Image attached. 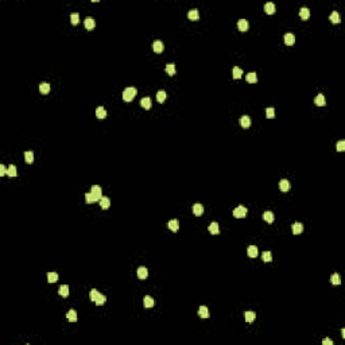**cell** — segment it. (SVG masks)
I'll return each mask as SVG.
<instances>
[{"label": "cell", "instance_id": "6da1fadb", "mask_svg": "<svg viewBox=\"0 0 345 345\" xmlns=\"http://www.w3.org/2000/svg\"><path fill=\"white\" fill-rule=\"evenodd\" d=\"M135 96H136V89L132 86L124 89V92H123V100L124 101H132Z\"/></svg>", "mask_w": 345, "mask_h": 345}, {"label": "cell", "instance_id": "7a4b0ae2", "mask_svg": "<svg viewBox=\"0 0 345 345\" xmlns=\"http://www.w3.org/2000/svg\"><path fill=\"white\" fill-rule=\"evenodd\" d=\"M245 214H247V209H245L244 206H237V208L233 210V216H235L236 218H243V217H245Z\"/></svg>", "mask_w": 345, "mask_h": 345}, {"label": "cell", "instance_id": "3957f363", "mask_svg": "<svg viewBox=\"0 0 345 345\" xmlns=\"http://www.w3.org/2000/svg\"><path fill=\"white\" fill-rule=\"evenodd\" d=\"M251 123H252V120H251V117L247 116V115H244V116L240 117V125L243 127V128H248V127L251 125Z\"/></svg>", "mask_w": 345, "mask_h": 345}, {"label": "cell", "instance_id": "277c9868", "mask_svg": "<svg viewBox=\"0 0 345 345\" xmlns=\"http://www.w3.org/2000/svg\"><path fill=\"white\" fill-rule=\"evenodd\" d=\"M153 49L155 53H162L163 50H165V45H163L162 41H155V42L153 43Z\"/></svg>", "mask_w": 345, "mask_h": 345}, {"label": "cell", "instance_id": "5b68a950", "mask_svg": "<svg viewBox=\"0 0 345 345\" xmlns=\"http://www.w3.org/2000/svg\"><path fill=\"white\" fill-rule=\"evenodd\" d=\"M167 226H169V229L170 231H173V232H177L178 229H179V221L178 220H170L169 221V224H167Z\"/></svg>", "mask_w": 345, "mask_h": 345}, {"label": "cell", "instance_id": "8992f818", "mask_svg": "<svg viewBox=\"0 0 345 345\" xmlns=\"http://www.w3.org/2000/svg\"><path fill=\"white\" fill-rule=\"evenodd\" d=\"M84 25H85L86 30H93V28H95V26H96V22H95V19H93V18H90V16H89V18L85 19Z\"/></svg>", "mask_w": 345, "mask_h": 345}, {"label": "cell", "instance_id": "52a82bcc", "mask_svg": "<svg viewBox=\"0 0 345 345\" xmlns=\"http://www.w3.org/2000/svg\"><path fill=\"white\" fill-rule=\"evenodd\" d=\"M284 43H286L287 46H293L294 43H295V37H294L291 33H287L286 35H284Z\"/></svg>", "mask_w": 345, "mask_h": 345}, {"label": "cell", "instance_id": "ba28073f", "mask_svg": "<svg viewBox=\"0 0 345 345\" xmlns=\"http://www.w3.org/2000/svg\"><path fill=\"white\" fill-rule=\"evenodd\" d=\"M248 26H250L248 25V20H245V19H240V20L237 22V28L240 31H243V33L248 30Z\"/></svg>", "mask_w": 345, "mask_h": 345}, {"label": "cell", "instance_id": "9c48e42d", "mask_svg": "<svg viewBox=\"0 0 345 345\" xmlns=\"http://www.w3.org/2000/svg\"><path fill=\"white\" fill-rule=\"evenodd\" d=\"M90 192L93 193V194L97 197L98 201H100L101 197H103V195H101V193H103V189H101L100 186H97V185H93V186H92V189H90Z\"/></svg>", "mask_w": 345, "mask_h": 345}, {"label": "cell", "instance_id": "30bf717a", "mask_svg": "<svg viewBox=\"0 0 345 345\" xmlns=\"http://www.w3.org/2000/svg\"><path fill=\"white\" fill-rule=\"evenodd\" d=\"M314 103H315V105H318V107H324V105L326 104V100H325V96L322 95V93H320V95H317V97H315Z\"/></svg>", "mask_w": 345, "mask_h": 345}, {"label": "cell", "instance_id": "8fae6325", "mask_svg": "<svg viewBox=\"0 0 345 345\" xmlns=\"http://www.w3.org/2000/svg\"><path fill=\"white\" fill-rule=\"evenodd\" d=\"M247 254L250 257H256L257 254H259V251H257V247H255V245H250V247L247 248Z\"/></svg>", "mask_w": 345, "mask_h": 345}, {"label": "cell", "instance_id": "7c38bea8", "mask_svg": "<svg viewBox=\"0 0 345 345\" xmlns=\"http://www.w3.org/2000/svg\"><path fill=\"white\" fill-rule=\"evenodd\" d=\"M193 213H194V216H201L204 213V206L201 204H194L193 205Z\"/></svg>", "mask_w": 345, "mask_h": 345}, {"label": "cell", "instance_id": "4fadbf2b", "mask_svg": "<svg viewBox=\"0 0 345 345\" xmlns=\"http://www.w3.org/2000/svg\"><path fill=\"white\" fill-rule=\"evenodd\" d=\"M198 315L201 318H209V310H208V307L206 306H200V309H198Z\"/></svg>", "mask_w": 345, "mask_h": 345}, {"label": "cell", "instance_id": "5bb4252c", "mask_svg": "<svg viewBox=\"0 0 345 345\" xmlns=\"http://www.w3.org/2000/svg\"><path fill=\"white\" fill-rule=\"evenodd\" d=\"M263 220L267 221L268 224L274 223V220H275L274 213H272V212H264V213H263Z\"/></svg>", "mask_w": 345, "mask_h": 345}, {"label": "cell", "instance_id": "9a60e30c", "mask_svg": "<svg viewBox=\"0 0 345 345\" xmlns=\"http://www.w3.org/2000/svg\"><path fill=\"white\" fill-rule=\"evenodd\" d=\"M96 116H97V119H100V120L105 119V116H107V111H105L103 107H97V109H96Z\"/></svg>", "mask_w": 345, "mask_h": 345}, {"label": "cell", "instance_id": "2e32d148", "mask_svg": "<svg viewBox=\"0 0 345 345\" xmlns=\"http://www.w3.org/2000/svg\"><path fill=\"white\" fill-rule=\"evenodd\" d=\"M147 275H148V271H147L146 267H139L137 268V278L139 279H146Z\"/></svg>", "mask_w": 345, "mask_h": 345}, {"label": "cell", "instance_id": "e0dca14e", "mask_svg": "<svg viewBox=\"0 0 345 345\" xmlns=\"http://www.w3.org/2000/svg\"><path fill=\"white\" fill-rule=\"evenodd\" d=\"M98 202H100V206L103 209H108L111 206V200L108 197H101V200Z\"/></svg>", "mask_w": 345, "mask_h": 345}, {"label": "cell", "instance_id": "ac0fdd59", "mask_svg": "<svg viewBox=\"0 0 345 345\" xmlns=\"http://www.w3.org/2000/svg\"><path fill=\"white\" fill-rule=\"evenodd\" d=\"M140 105H142V108H144V109H150L151 108V98L150 97H143L140 100Z\"/></svg>", "mask_w": 345, "mask_h": 345}, {"label": "cell", "instance_id": "d6986e66", "mask_svg": "<svg viewBox=\"0 0 345 345\" xmlns=\"http://www.w3.org/2000/svg\"><path fill=\"white\" fill-rule=\"evenodd\" d=\"M303 231V225L301 223H294L293 224V233L294 235H299V233H302Z\"/></svg>", "mask_w": 345, "mask_h": 345}, {"label": "cell", "instance_id": "ffe728a7", "mask_svg": "<svg viewBox=\"0 0 345 345\" xmlns=\"http://www.w3.org/2000/svg\"><path fill=\"white\" fill-rule=\"evenodd\" d=\"M66 318L70 321V322H76V321H77V313H76V310L70 309V310L66 313Z\"/></svg>", "mask_w": 345, "mask_h": 345}, {"label": "cell", "instance_id": "44dd1931", "mask_svg": "<svg viewBox=\"0 0 345 345\" xmlns=\"http://www.w3.org/2000/svg\"><path fill=\"white\" fill-rule=\"evenodd\" d=\"M85 201H86V204H93V202L98 201V200H97V197L90 192V193H86L85 194Z\"/></svg>", "mask_w": 345, "mask_h": 345}, {"label": "cell", "instance_id": "7402d4cb", "mask_svg": "<svg viewBox=\"0 0 345 345\" xmlns=\"http://www.w3.org/2000/svg\"><path fill=\"white\" fill-rule=\"evenodd\" d=\"M264 11H266L268 15L275 14V4L274 3H266L264 4Z\"/></svg>", "mask_w": 345, "mask_h": 345}, {"label": "cell", "instance_id": "603a6c76", "mask_svg": "<svg viewBox=\"0 0 345 345\" xmlns=\"http://www.w3.org/2000/svg\"><path fill=\"white\" fill-rule=\"evenodd\" d=\"M59 295L64 297V298H66L67 295H69V286L67 284H62L61 287H59V290H58Z\"/></svg>", "mask_w": 345, "mask_h": 345}, {"label": "cell", "instance_id": "cb8c5ba5", "mask_svg": "<svg viewBox=\"0 0 345 345\" xmlns=\"http://www.w3.org/2000/svg\"><path fill=\"white\" fill-rule=\"evenodd\" d=\"M187 18L190 19V20H197V19L200 18V14H198V9H190L189 14H187Z\"/></svg>", "mask_w": 345, "mask_h": 345}, {"label": "cell", "instance_id": "d4e9b609", "mask_svg": "<svg viewBox=\"0 0 345 345\" xmlns=\"http://www.w3.org/2000/svg\"><path fill=\"white\" fill-rule=\"evenodd\" d=\"M209 232H210L212 235H218V233H220L218 224H217V223H212L210 225H209Z\"/></svg>", "mask_w": 345, "mask_h": 345}, {"label": "cell", "instance_id": "484cf974", "mask_svg": "<svg viewBox=\"0 0 345 345\" xmlns=\"http://www.w3.org/2000/svg\"><path fill=\"white\" fill-rule=\"evenodd\" d=\"M143 305H144V307H153V306L155 305V302H154V299L150 295H147V297H144Z\"/></svg>", "mask_w": 345, "mask_h": 345}, {"label": "cell", "instance_id": "4316f807", "mask_svg": "<svg viewBox=\"0 0 345 345\" xmlns=\"http://www.w3.org/2000/svg\"><path fill=\"white\" fill-rule=\"evenodd\" d=\"M279 189H281L282 192H287V190L290 189V183H289V181L287 179H281V182H279Z\"/></svg>", "mask_w": 345, "mask_h": 345}, {"label": "cell", "instance_id": "83f0119b", "mask_svg": "<svg viewBox=\"0 0 345 345\" xmlns=\"http://www.w3.org/2000/svg\"><path fill=\"white\" fill-rule=\"evenodd\" d=\"M299 16L303 19V20L309 19V16H310V11H309V8H306V7H302V8L299 9Z\"/></svg>", "mask_w": 345, "mask_h": 345}, {"label": "cell", "instance_id": "f1b7e54d", "mask_svg": "<svg viewBox=\"0 0 345 345\" xmlns=\"http://www.w3.org/2000/svg\"><path fill=\"white\" fill-rule=\"evenodd\" d=\"M329 19H330V22H333V23H340V22H341V18H340V14L337 12V11H333V12L330 14Z\"/></svg>", "mask_w": 345, "mask_h": 345}, {"label": "cell", "instance_id": "f546056e", "mask_svg": "<svg viewBox=\"0 0 345 345\" xmlns=\"http://www.w3.org/2000/svg\"><path fill=\"white\" fill-rule=\"evenodd\" d=\"M105 301H107V297L105 295H103V294H98L97 295V298L95 299V303L97 306H103L105 303Z\"/></svg>", "mask_w": 345, "mask_h": 345}, {"label": "cell", "instance_id": "4dcf8cb0", "mask_svg": "<svg viewBox=\"0 0 345 345\" xmlns=\"http://www.w3.org/2000/svg\"><path fill=\"white\" fill-rule=\"evenodd\" d=\"M175 65L174 64H167L166 65V73L169 74V76H174L175 74Z\"/></svg>", "mask_w": 345, "mask_h": 345}, {"label": "cell", "instance_id": "1f68e13d", "mask_svg": "<svg viewBox=\"0 0 345 345\" xmlns=\"http://www.w3.org/2000/svg\"><path fill=\"white\" fill-rule=\"evenodd\" d=\"M39 92L42 93V95H46V93H49L50 92V85L47 82H42L39 85Z\"/></svg>", "mask_w": 345, "mask_h": 345}, {"label": "cell", "instance_id": "d6a6232c", "mask_svg": "<svg viewBox=\"0 0 345 345\" xmlns=\"http://www.w3.org/2000/svg\"><path fill=\"white\" fill-rule=\"evenodd\" d=\"M25 161H26V163H28V165H31V163L34 162V154H33V151H26V153H25Z\"/></svg>", "mask_w": 345, "mask_h": 345}, {"label": "cell", "instance_id": "836d02e7", "mask_svg": "<svg viewBox=\"0 0 345 345\" xmlns=\"http://www.w3.org/2000/svg\"><path fill=\"white\" fill-rule=\"evenodd\" d=\"M47 281H49V283H55L58 281V274L57 272H49L47 274Z\"/></svg>", "mask_w": 345, "mask_h": 345}, {"label": "cell", "instance_id": "e575fe53", "mask_svg": "<svg viewBox=\"0 0 345 345\" xmlns=\"http://www.w3.org/2000/svg\"><path fill=\"white\" fill-rule=\"evenodd\" d=\"M245 321H247L248 324H251V322H254L255 317H256V314H255L254 312H245Z\"/></svg>", "mask_w": 345, "mask_h": 345}, {"label": "cell", "instance_id": "d590c367", "mask_svg": "<svg viewBox=\"0 0 345 345\" xmlns=\"http://www.w3.org/2000/svg\"><path fill=\"white\" fill-rule=\"evenodd\" d=\"M245 80H247V82H250V84H255L256 82V74L254 73V72H251V73H248L247 74V77H245Z\"/></svg>", "mask_w": 345, "mask_h": 345}, {"label": "cell", "instance_id": "8d00e7d4", "mask_svg": "<svg viewBox=\"0 0 345 345\" xmlns=\"http://www.w3.org/2000/svg\"><path fill=\"white\" fill-rule=\"evenodd\" d=\"M262 259H263V262H266V263L271 262V260H272L271 252H270V251H264V252L262 254Z\"/></svg>", "mask_w": 345, "mask_h": 345}, {"label": "cell", "instance_id": "74e56055", "mask_svg": "<svg viewBox=\"0 0 345 345\" xmlns=\"http://www.w3.org/2000/svg\"><path fill=\"white\" fill-rule=\"evenodd\" d=\"M241 76H243V70H241L240 67H237V66L233 67V78L239 80V78H241Z\"/></svg>", "mask_w": 345, "mask_h": 345}, {"label": "cell", "instance_id": "f35d334b", "mask_svg": "<svg viewBox=\"0 0 345 345\" xmlns=\"http://www.w3.org/2000/svg\"><path fill=\"white\" fill-rule=\"evenodd\" d=\"M166 97H167V95H166L165 90H159L158 93H156V100H158L159 103H163V101L166 100Z\"/></svg>", "mask_w": 345, "mask_h": 345}, {"label": "cell", "instance_id": "ab89813d", "mask_svg": "<svg viewBox=\"0 0 345 345\" xmlns=\"http://www.w3.org/2000/svg\"><path fill=\"white\" fill-rule=\"evenodd\" d=\"M266 116H267V119H274V116H275V109L272 107H268V108H266Z\"/></svg>", "mask_w": 345, "mask_h": 345}, {"label": "cell", "instance_id": "60d3db41", "mask_svg": "<svg viewBox=\"0 0 345 345\" xmlns=\"http://www.w3.org/2000/svg\"><path fill=\"white\" fill-rule=\"evenodd\" d=\"M330 282H332L333 284H340L341 283V278H340V275L338 274H333L332 276H330Z\"/></svg>", "mask_w": 345, "mask_h": 345}, {"label": "cell", "instance_id": "b9f144b4", "mask_svg": "<svg viewBox=\"0 0 345 345\" xmlns=\"http://www.w3.org/2000/svg\"><path fill=\"white\" fill-rule=\"evenodd\" d=\"M7 175H9V177H16V166L11 165L8 167V170H7Z\"/></svg>", "mask_w": 345, "mask_h": 345}, {"label": "cell", "instance_id": "7bdbcfd3", "mask_svg": "<svg viewBox=\"0 0 345 345\" xmlns=\"http://www.w3.org/2000/svg\"><path fill=\"white\" fill-rule=\"evenodd\" d=\"M70 19H72V25L77 26V25H78V22H80V15L74 12V14H72V15H70Z\"/></svg>", "mask_w": 345, "mask_h": 345}, {"label": "cell", "instance_id": "ee69618b", "mask_svg": "<svg viewBox=\"0 0 345 345\" xmlns=\"http://www.w3.org/2000/svg\"><path fill=\"white\" fill-rule=\"evenodd\" d=\"M344 150H345V142L340 140L338 143H337V151H338V153H342Z\"/></svg>", "mask_w": 345, "mask_h": 345}, {"label": "cell", "instance_id": "f6af8a7d", "mask_svg": "<svg viewBox=\"0 0 345 345\" xmlns=\"http://www.w3.org/2000/svg\"><path fill=\"white\" fill-rule=\"evenodd\" d=\"M98 294H100V293H98V291L96 290V289H92V290H90V295H89V297H90V299H92V301H95L96 298H97Z\"/></svg>", "mask_w": 345, "mask_h": 345}, {"label": "cell", "instance_id": "bcb514c9", "mask_svg": "<svg viewBox=\"0 0 345 345\" xmlns=\"http://www.w3.org/2000/svg\"><path fill=\"white\" fill-rule=\"evenodd\" d=\"M7 170H8V169H6V166L1 165V166H0V175H1V177H3V175H6L7 174Z\"/></svg>", "mask_w": 345, "mask_h": 345}, {"label": "cell", "instance_id": "7dc6e473", "mask_svg": "<svg viewBox=\"0 0 345 345\" xmlns=\"http://www.w3.org/2000/svg\"><path fill=\"white\" fill-rule=\"evenodd\" d=\"M322 345H333V341L330 338H324L322 340Z\"/></svg>", "mask_w": 345, "mask_h": 345}, {"label": "cell", "instance_id": "c3c4849f", "mask_svg": "<svg viewBox=\"0 0 345 345\" xmlns=\"http://www.w3.org/2000/svg\"><path fill=\"white\" fill-rule=\"evenodd\" d=\"M341 333H342V337L345 338V329H342V330H341Z\"/></svg>", "mask_w": 345, "mask_h": 345}]
</instances>
